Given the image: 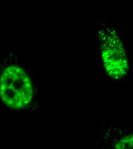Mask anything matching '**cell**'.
<instances>
[{
  "mask_svg": "<svg viewBox=\"0 0 133 149\" xmlns=\"http://www.w3.org/2000/svg\"><path fill=\"white\" fill-rule=\"evenodd\" d=\"M96 38L97 68L111 80H126L130 72V59L120 31L102 25L96 30Z\"/></svg>",
  "mask_w": 133,
  "mask_h": 149,
  "instance_id": "6da1fadb",
  "label": "cell"
},
{
  "mask_svg": "<svg viewBox=\"0 0 133 149\" xmlns=\"http://www.w3.org/2000/svg\"><path fill=\"white\" fill-rule=\"evenodd\" d=\"M33 97L31 79L21 67H7L0 76V98L8 107L20 110L28 107Z\"/></svg>",
  "mask_w": 133,
  "mask_h": 149,
  "instance_id": "7a4b0ae2",
  "label": "cell"
},
{
  "mask_svg": "<svg viewBox=\"0 0 133 149\" xmlns=\"http://www.w3.org/2000/svg\"><path fill=\"white\" fill-rule=\"evenodd\" d=\"M110 149H133V130L113 131Z\"/></svg>",
  "mask_w": 133,
  "mask_h": 149,
  "instance_id": "3957f363",
  "label": "cell"
}]
</instances>
